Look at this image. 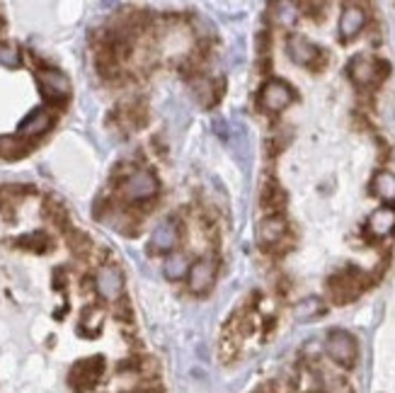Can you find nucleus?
I'll return each mask as SVG.
<instances>
[{
  "mask_svg": "<svg viewBox=\"0 0 395 393\" xmlns=\"http://www.w3.org/2000/svg\"><path fill=\"white\" fill-rule=\"evenodd\" d=\"M287 231H289V223L284 214L265 216L260 221V228H257V238H260L262 248H274V245H282Z\"/></svg>",
  "mask_w": 395,
  "mask_h": 393,
  "instance_id": "obj_12",
  "label": "nucleus"
},
{
  "mask_svg": "<svg viewBox=\"0 0 395 393\" xmlns=\"http://www.w3.org/2000/svg\"><path fill=\"white\" fill-rule=\"evenodd\" d=\"M158 189H161V182H158L156 173L144 170V168L131 173L122 185V192L129 201H148L158 194Z\"/></svg>",
  "mask_w": 395,
  "mask_h": 393,
  "instance_id": "obj_7",
  "label": "nucleus"
},
{
  "mask_svg": "<svg viewBox=\"0 0 395 393\" xmlns=\"http://www.w3.org/2000/svg\"><path fill=\"white\" fill-rule=\"evenodd\" d=\"M325 352L334 364H339L344 369H352L356 359H359V342H356V337L349 330L334 328L325 337Z\"/></svg>",
  "mask_w": 395,
  "mask_h": 393,
  "instance_id": "obj_1",
  "label": "nucleus"
},
{
  "mask_svg": "<svg viewBox=\"0 0 395 393\" xmlns=\"http://www.w3.org/2000/svg\"><path fill=\"white\" fill-rule=\"evenodd\" d=\"M95 289L97 297L104 299V301H119L124 292V275L117 265H102L95 275Z\"/></svg>",
  "mask_w": 395,
  "mask_h": 393,
  "instance_id": "obj_10",
  "label": "nucleus"
},
{
  "mask_svg": "<svg viewBox=\"0 0 395 393\" xmlns=\"http://www.w3.org/2000/svg\"><path fill=\"white\" fill-rule=\"evenodd\" d=\"M322 311H325V306H322L320 299L311 297V299H303L301 304H296L294 316H296V320H313V318H318Z\"/></svg>",
  "mask_w": 395,
  "mask_h": 393,
  "instance_id": "obj_22",
  "label": "nucleus"
},
{
  "mask_svg": "<svg viewBox=\"0 0 395 393\" xmlns=\"http://www.w3.org/2000/svg\"><path fill=\"white\" fill-rule=\"evenodd\" d=\"M44 218H46V221H51L54 226L63 228V231H68V226H70L65 206H61L58 201H51V199L44 201Z\"/></svg>",
  "mask_w": 395,
  "mask_h": 393,
  "instance_id": "obj_23",
  "label": "nucleus"
},
{
  "mask_svg": "<svg viewBox=\"0 0 395 393\" xmlns=\"http://www.w3.org/2000/svg\"><path fill=\"white\" fill-rule=\"evenodd\" d=\"M18 245L25 250H32V253H46V250L51 248V238L44 231H35V233H27V236L18 238Z\"/></svg>",
  "mask_w": 395,
  "mask_h": 393,
  "instance_id": "obj_21",
  "label": "nucleus"
},
{
  "mask_svg": "<svg viewBox=\"0 0 395 393\" xmlns=\"http://www.w3.org/2000/svg\"><path fill=\"white\" fill-rule=\"evenodd\" d=\"M189 83H192V92H194V97L199 100L201 107L208 109V107H213L218 100H221L223 90H218V87L223 85L221 80H218V83H213V80H208L206 75H196V78H192Z\"/></svg>",
  "mask_w": 395,
  "mask_h": 393,
  "instance_id": "obj_16",
  "label": "nucleus"
},
{
  "mask_svg": "<svg viewBox=\"0 0 395 393\" xmlns=\"http://www.w3.org/2000/svg\"><path fill=\"white\" fill-rule=\"evenodd\" d=\"M65 240H68V248L73 250L75 255H85L87 250L92 248V240L87 238L83 231H78V228H68V231H65Z\"/></svg>",
  "mask_w": 395,
  "mask_h": 393,
  "instance_id": "obj_25",
  "label": "nucleus"
},
{
  "mask_svg": "<svg viewBox=\"0 0 395 393\" xmlns=\"http://www.w3.org/2000/svg\"><path fill=\"white\" fill-rule=\"evenodd\" d=\"M37 83H39L42 95L49 102H63L70 95V80L68 75L56 68H44L37 73Z\"/></svg>",
  "mask_w": 395,
  "mask_h": 393,
  "instance_id": "obj_9",
  "label": "nucleus"
},
{
  "mask_svg": "<svg viewBox=\"0 0 395 393\" xmlns=\"http://www.w3.org/2000/svg\"><path fill=\"white\" fill-rule=\"evenodd\" d=\"M361 280H364V275L352 265H349L347 270L332 275L330 280H327V297H330V301L337 306L354 301L361 294V289H364L361 287Z\"/></svg>",
  "mask_w": 395,
  "mask_h": 393,
  "instance_id": "obj_2",
  "label": "nucleus"
},
{
  "mask_svg": "<svg viewBox=\"0 0 395 393\" xmlns=\"http://www.w3.org/2000/svg\"><path fill=\"white\" fill-rule=\"evenodd\" d=\"M189 267H192V262L187 260V255L180 253V250H175V253H170L165 258L163 272H165V277L170 282H180L189 275Z\"/></svg>",
  "mask_w": 395,
  "mask_h": 393,
  "instance_id": "obj_18",
  "label": "nucleus"
},
{
  "mask_svg": "<svg viewBox=\"0 0 395 393\" xmlns=\"http://www.w3.org/2000/svg\"><path fill=\"white\" fill-rule=\"evenodd\" d=\"M216 275H218V260L213 255H204V258L192 262L187 284L194 294H208L213 282H216Z\"/></svg>",
  "mask_w": 395,
  "mask_h": 393,
  "instance_id": "obj_8",
  "label": "nucleus"
},
{
  "mask_svg": "<svg viewBox=\"0 0 395 393\" xmlns=\"http://www.w3.org/2000/svg\"><path fill=\"white\" fill-rule=\"evenodd\" d=\"M395 231V204H386V206H378L374 214L369 216L366 221V233L371 238L381 240L386 236H391Z\"/></svg>",
  "mask_w": 395,
  "mask_h": 393,
  "instance_id": "obj_15",
  "label": "nucleus"
},
{
  "mask_svg": "<svg viewBox=\"0 0 395 393\" xmlns=\"http://www.w3.org/2000/svg\"><path fill=\"white\" fill-rule=\"evenodd\" d=\"M294 100H296L294 87L282 78H270L260 87V92H257V105L272 114L284 112Z\"/></svg>",
  "mask_w": 395,
  "mask_h": 393,
  "instance_id": "obj_4",
  "label": "nucleus"
},
{
  "mask_svg": "<svg viewBox=\"0 0 395 393\" xmlns=\"http://www.w3.org/2000/svg\"><path fill=\"white\" fill-rule=\"evenodd\" d=\"M287 51L289 56H291L294 63L303 66V68H311V70H318L322 63H325V51H322L320 46H315L308 37L303 35H291L287 39Z\"/></svg>",
  "mask_w": 395,
  "mask_h": 393,
  "instance_id": "obj_6",
  "label": "nucleus"
},
{
  "mask_svg": "<svg viewBox=\"0 0 395 393\" xmlns=\"http://www.w3.org/2000/svg\"><path fill=\"white\" fill-rule=\"evenodd\" d=\"M391 73V63L381 61V58H369V56H354L347 66V75L356 87H369L383 80Z\"/></svg>",
  "mask_w": 395,
  "mask_h": 393,
  "instance_id": "obj_3",
  "label": "nucleus"
},
{
  "mask_svg": "<svg viewBox=\"0 0 395 393\" xmlns=\"http://www.w3.org/2000/svg\"><path fill=\"white\" fill-rule=\"evenodd\" d=\"M366 10L361 5H344L342 15H339V39L349 42L354 37L361 35V30L366 27Z\"/></svg>",
  "mask_w": 395,
  "mask_h": 393,
  "instance_id": "obj_14",
  "label": "nucleus"
},
{
  "mask_svg": "<svg viewBox=\"0 0 395 393\" xmlns=\"http://www.w3.org/2000/svg\"><path fill=\"white\" fill-rule=\"evenodd\" d=\"M287 201H289L287 189H284L277 180L270 177V180H265V182H262L260 206H262V211H265L267 216L284 214V209H287Z\"/></svg>",
  "mask_w": 395,
  "mask_h": 393,
  "instance_id": "obj_11",
  "label": "nucleus"
},
{
  "mask_svg": "<svg viewBox=\"0 0 395 393\" xmlns=\"http://www.w3.org/2000/svg\"><path fill=\"white\" fill-rule=\"evenodd\" d=\"M180 243V226L175 218H165V221H161L156 226V231H153L151 236V248L153 253H175V248H177Z\"/></svg>",
  "mask_w": 395,
  "mask_h": 393,
  "instance_id": "obj_13",
  "label": "nucleus"
},
{
  "mask_svg": "<svg viewBox=\"0 0 395 393\" xmlns=\"http://www.w3.org/2000/svg\"><path fill=\"white\" fill-rule=\"evenodd\" d=\"M299 5L294 3H272L270 5V18L277 22L279 27H291L296 18H299Z\"/></svg>",
  "mask_w": 395,
  "mask_h": 393,
  "instance_id": "obj_20",
  "label": "nucleus"
},
{
  "mask_svg": "<svg viewBox=\"0 0 395 393\" xmlns=\"http://www.w3.org/2000/svg\"><path fill=\"white\" fill-rule=\"evenodd\" d=\"M20 63L22 56L18 46L10 42H0V66H5V68H20Z\"/></svg>",
  "mask_w": 395,
  "mask_h": 393,
  "instance_id": "obj_26",
  "label": "nucleus"
},
{
  "mask_svg": "<svg viewBox=\"0 0 395 393\" xmlns=\"http://www.w3.org/2000/svg\"><path fill=\"white\" fill-rule=\"evenodd\" d=\"M49 127H51V117H49L46 109H32L20 122L18 134L22 139H32V136H42L44 131H49Z\"/></svg>",
  "mask_w": 395,
  "mask_h": 393,
  "instance_id": "obj_17",
  "label": "nucleus"
},
{
  "mask_svg": "<svg viewBox=\"0 0 395 393\" xmlns=\"http://www.w3.org/2000/svg\"><path fill=\"white\" fill-rule=\"evenodd\" d=\"M306 393H325L322 389H311V391H306Z\"/></svg>",
  "mask_w": 395,
  "mask_h": 393,
  "instance_id": "obj_27",
  "label": "nucleus"
},
{
  "mask_svg": "<svg viewBox=\"0 0 395 393\" xmlns=\"http://www.w3.org/2000/svg\"><path fill=\"white\" fill-rule=\"evenodd\" d=\"M104 374V359L102 357H90L75 362L68 371V386L75 393H87L100 384Z\"/></svg>",
  "mask_w": 395,
  "mask_h": 393,
  "instance_id": "obj_5",
  "label": "nucleus"
},
{
  "mask_svg": "<svg viewBox=\"0 0 395 393\" xmlns=\"http://www.w3.org/2000/svg\"><path fill=\"white\" fill-rule=\"evenodd\" d=\"M371 192H374L378 199L388 201V204H395V175L388 170H378L374 175V182H371Z\"/></svg>",
  "mask_w": 395,
  "mask_h": 393,
  "instance_id": "obj_19",
  "label": "nucleus"
},
{
  "mask_svg": "<svg viewBox=\"0 0 395 393\" xmlns=\"http://www.w3.org/2000/svg\"><path fill=\"white\" fill-rule=\"evenodd\" d=\"M27 153H30V146L22 141V136H13V139L0 141V156L10 158V161H18V158L27 156Z\"/></svg>",
  "mask_w": 395,
  "mask_h": 393,
  "instance_id": "obj_24",
  "label": "nucleus"
}]
</instances>
